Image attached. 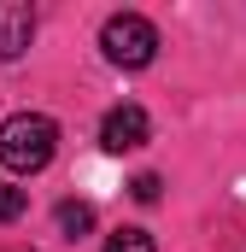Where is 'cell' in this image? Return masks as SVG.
Listing matches in <instances>:
<instances>
[{"mask_svg":"<svg viewBox=\"0 0 246 252\" xmlns=\"http://www.w3.org/2000/svg\"><path fill=\"white\" fill-rule=\"evenodd\" d=\"M158 188H164V182H158V176H153V170H147V176H135V182H129V193H135V199H141V205H153V199H158Z\"/></svg>","mask_w":246,"mask_h":252,"instance_id":"cell-8","label":"cell"},{"mask_svg":"<svg viewBox=\"0 0 246 252\" xmlns=\"http://www.w3.org/2000/svg\"><path fill=\"white\" fill-rule=\"evenodd\" d=\"M100 47H106V59H112V64L141 70V64H153V53H158V30H153L141 12H118V18H106Z\"/></svg>","mask_w":246,"mask_h":252,"instance_id":"cell-2","label":"cell"},{"mask_svg":"<svg viewBox=\"0 0 246 252\" xmlns=\"http://www.w3.org/2000/svg\"><path fill=\"white\" fill-rule=\"evenodd\" d=\"M35 35V12L30 0H0V59H18Z\"/></svg>","mask_w":246,"mask_h":252,"instance_id":"cell-4","label":"cell"},{"mask_svg":"<svg viewBox=\"0 0 246 252\" xmlns=\"http://www.w3.org/2000/svg\"><path fill=\"white\" fill-rule=\"evenodd\" d=\"M88 229H94V205H82V199H64V205H59V235L82 241Z\"/></svg>","mask_w":246,"mask_h":252,"instance_id":"cell-5","label":"cell"},{"mask_svg":"<svg viewBox=\"0 0 246 252\" xmlns=\"http://www.w3.org/2000/svg\"><path fill=\"white\" fill-rule=\"evenodd\" d=\"M24 211H30V193L12 188V182H0V223H18Z\"/></svg>","mask_w":246,"mask_h":252,"instance_id":"cell-6","label":"cell"},{"mask_svg":"<svg viewBox=\"0 0 246 252\" xmlns=\"http://www.w3.org/2000/svg\"><path fill=\"white\" fill-rule=\"evenodd\" d=\"M147 135H153V124H147L141 106H112L106 124H100V147L106 153H135V147H147Z\"/></svg>","mask_w":246,"mask_h":252,"instance_id":"cell-3","label":"cell"},{"mask_svg":"<svg viewBox=\"0 0 246 252\" xmlns=\"http://www.w3.org/2000/svg\"><path fill=\"white\" fill-rule=\"evenodd\" d=\"M106 252H153V235H147V229H118V235L106 241Z\"/></svg>","mask_w":246,"mask_h":252,"instance_id":"cell-7","label":"cell"},{"mask_svg":"<svg viewBox=\"0 0 246 252\" xmlns=\"http://www.w3.org/2000/svg\"><path fill=\"white\" fill-rule=\"evenodd\" d=\"M53 147H59V124L41 118V112H18V118L0 124V164H6L12 176H35V170H47Z\"/></svg>","mask_w":246,"mask_h":252,"instance_id":"cell-1","label":"cell"}]
</instances>
